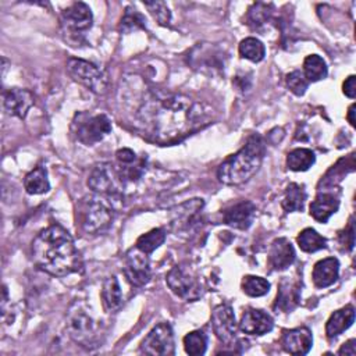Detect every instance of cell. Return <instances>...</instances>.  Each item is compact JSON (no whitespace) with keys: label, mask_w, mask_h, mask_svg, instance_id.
I'll return each instance as SVG.
<instances>
[{"label":"cell","mask_w":356,"mask_h":356,"mask_svg":"<svg viewBox=\"0 0 356 356\" xmlns=\"http://www.w3.org/2000/svg\"><path fill=\"white\" fill-rule=\"evenodd\" d=\"M135 121L147 140L167 146L207 125L209 115L200 103L188 96L152 90L136 110Z\"/></svg>","instance_id":"obj_1"},{"label":"cell","mask_w":356,"mask_h":356,"mask_svg":"<svg viewBox=\"0 0 356 356\" xmlns=\"http://www.w3.org/2000/svg\"><path fill=\"white\" fill-rule=\"evenodd\" d=\"M35 264L54 277H65L82 270V257L70 232L51 224L42 229L32 242Z\"/></svg>","instance_id":"obj_2"},{"label":"cell","mask_w":356,"mask_h":356,"mask_svg":"<svg viewBox=\"0 0 356 356\" xmlns=\"http://www.w3.org/2000/svg\"><path fill=\"white\" fill-rule=\"evenodd\" d=\"M264 153L266 143L263 138L259 134H253L236 153L228 156L218 165V181L231 186L248 182L259 171Z\"/></svg>","instance_id":"obj_3"},{"label":"cell","mask_w":356,"mask_h":356,"mask_svg":"<svg viewBox=\"0 0 356 356\" xmlns=\"http://www.w3.org/2000/svg\"><path fill=\"white\" fill-rule=\"evenodd\" d=\"M113 218L111 200L100 195L82 199L76 210V220L85 234L96 235L103 232L111 225Z\"/></svg>","instance_id":"obj_4"},{"label":"cell","mask_w":356,"mask_h":356,"mask_svg":"<svg viewBox=\"0 0 356 356\" xmlns=\"http://www.w3.org/2000/svg\"><path fill=\"white\" fill-rule=\"evenodd\" d=\"M128 184L122 167L111 163H100L95 165L88 178V186L100 196L107 199H121L125 185Z\"/></svg>","instance_id":"obj_5"},{"label":"cell","mask_w":356,"mask_h":356,"mask_svg":"<svg viewBox=\"0 0 356 356\" xmlns=\"http://www.w3.org/2000/svg\"><path fill=\"white\" fill-rule=\"evenodd\" d=\"M165 282L172 293L186 302H195L203 295V285L197 273L188 264L174 266L165 275Z\"/></svg>","instance_id":"obj_6"},{"label":"cell","mask_w":356,"mask_h":356,"mask_svg":"<svg viewBox=\"0 0 356 356\" xmlns=\"http://www.w3.org/2000/svg\"><path fill=\"white\" fill-rule=\"evenodd\" d=\"M74 134L85 146H93L111 132V121L106 114H79L74 121Z\"/></svg>","instance_id":"obj_7"},{"label":"cell","mask_w":356,"mask_h":356,"mask_svg":"<svg viewBox=\"0 0 356 356\" xmlns=\"http://www.w3.org/2000/svg\"><path fill=\"white\" fill-rule=\"evenodd\" d=\"M68 75L93 93L102 95L107 89V78L95 64L82 58H70L67 61Z\"/></svg>","instance_id":"obj_8"},{"label":"cell","mask_w":356,"mask_h":356,"mask_svg":"<svg viewBox=\"0 0 356 356\" xmlns=\"http://www.w3.org/2000/svg\"><path fill=\"white\" fill-rule=\"evenodd\" d=\"M189 65L203 74H217L225 67L224 51L211 43H197L188 54Z\"/></svg>","instance_id":"obj_9"},{"label":"cell","mask_w":356,"mask_h":356,"mask_svg":"<svg viewBox=\"0 0 356 356\" xmlns=\"http://www.w3.org/2000/svg\"><path fill=\"white\" fill-rule=\"evenodd\" d=\"M140 352L152 356H171L175 353L174 331L168 323L153 327L140 343Z\"/></svg>","instance_id":"obj_10"},{"label":"cell","mask_w":356,"mask_h":356,"mask_svg":"<svg viewBox=\"0 0 356 356\" xmlns=\"http://www.w3.org/2000/svg\"><path fill=\"white\" fill-rule=\"evenodd\" d=\"M93 15L90 7L83 1H75L67 7L61 14L63 31L68 33L70 38L78 39L88 29L92 28Z\"/></svg>","instance_id":"obj_11"},{"label":"cell","mask_w":356,"mask_h":356,"mask_svg":"<svg viewBox=\"0 0 356 356\" xmlns=\"http://www.w3.org/2000/svg\"><path fill=\"white\" fill-rule=\"evenodd\" d=\"M124 274L134 286H143L152 278L149 256L136 246L131 248L124 257Z\"/></svg>","instance_id":"obj_12"},{"label":"cell","mask_w":356,"mask_h":356,"mask_svg":"<svg viewBox=\"0 0 356 356\" xmlns=\"http://www.w3.org/2000/svg\"><path fill=\"white\" fill-rule=\"evenodd\" d=\"M211 327L218 338V341L224 345H232L236 341V321L234 310L227 305H218L213 309L211 313Z\"/></svg>","instance_id":"obj_13"},{"label":"cell","mask_w":356,"mask_h":356,"mask_svg":"<svg viewBox=\"0 0 356 356\" xmlns=\"http://www.w3.org/2000/svg\"><path fill=\"white\" fill-rule=\"evenodd\" d=\"M256 216V206L250 200H241L221 210V221L236 229H248Z\"/></svg>","instance_id":"obj_14"},{"label":"cell","mask_w":356,"mask_h":356,"mask_svg":"<svg viewBox=\"0 0 356 356\" xmlns=\"http://www.w3.org/2000/svg\"><path fill=\"white\" fill-rule=\"evenodd\" d=\"M67 328L74 341L88 343L93 337L95 324L92 317L79 305H76L75 309H71L68 313Z\"/></svg>","instance_id":"obj_15"},{"label":"cell","mask_w":356,"mask_h":356,"mask_svg":"<svg viewBox=\"0 0 356 356\" xmlns=\"http://www.w3.org/2000/svg\"><path fill=\"white\" fill-rule=\"evenodd\" d=\"M313 335L307 327H296L284 330L281 337V346L291 355H306L312 349Z\"/></svg>","instance_id":"obj_16"},{"label":"cell","mask_w":356,"mask_h":356,"mask_svg":"<svg viewBox=\"0 0 356 356\" xmlns=\"http://www.w3.org/2000/svg\"><path fill=\"white\" fill-rule=\"evenodd\" d=\"M239 330L249 335H264L274 327L273 317L261 309H248L239 320Z\"/></svg>","instance_id":"obj_17"},{"label":"cell","mask_w":356,"mask_h":356,"mask_svg":"<svg viewBox=\"0 0 356 356\" xmlns=\"http://www.w3.org/2000/svg\"><path fill=\"white\" fill-rule=\"evenodd\" d=\"M300 286L302 285L299 280H292L289 277H285L280 282L277 299L273 306L274 310L282 312V313L292 312L300 300Z\"/></svg>","instance_id":"obj_18"},{"label":"cell","mask_w":356,"mask_h":356,"mask_svg":"<svg viewBox=\"0 0 356 356\" xmlns=\"http://www.w3.org/2000/svg\"><path fill=\"white\" fill-rule=\"evenodd\" d=\"M4 108L10 115L25 118L29 108L33 106V95L21 88H11L4 92Z\"/></svg>","instance_id":"obj_19"},{"label":"cell","mask_w":356,"mask_h":356,"mask_svg":"<svg viewBox=\"0 0 356 356\" xmlns=\"http://www.w3.org/2000/svg\"><path fill=\"white\" fill-rule=\"evenodd\" d=\"M295 249L286 238H275L268 249V264L275 271L286 270L295 261Z\"/></svg>","instance_id":"obj_20"},{"label":"cell","mask_w":356,"mask_h":356,"mask_svg":"<svg viewBox=\"0 0 356 356\" xmlns=\"http://www.w3.org/2000/svg\"><path fill=\"white\" fill-rule=\"evenodd\" d=\"M339 209V199L332 192H320L310 203V216L318 222H327Z\"/></svg>","instance_id":"obj_21"},{"label":"cell","mask_w":356,"mask_h":356,"mask_svg":"<svg viewBox=\"0 0 356 356\" xmlns=\"http://www.w3.org/2000/svg\"><path fill=\"white\" fill-rule=\"evenodd\" d=\"M339 275V261L337 257H325L318 260L314 267H313V273H312V278H313V284L323 289L327 286H331Z\"/></svg>","instance_id":"obj_22"},{"label":"cell","mask_w":356,"mask_h":356,"mask_svg":"<svg viewBox=\"0 0 356 356\" xmlns=\"http://www.w3.org/2000/svg\"><path fill=\"white\" fill-rule=\"evenodd\" d=\"M355 321V307L352 305H346L342 309L335 310L325 324L327 338L332 339L341 335L345 330H348Z\"/></svg>","instance_id":"obj_23"},{"label":"cell","mask_w":356,"mask_h":356,"mask_svg":"<svg viewBox=\"0 0 356 356\" xmlns=\"http://www.w3.org/2000/svg\"><path fill=\"white\" fill-rule=\"evenodd\" d=\"M100 295H102V302L106 312L114 313L120 310V307L122 306V292L115 275L107 277L104 280Z\"/></svg>","instance_id":"obj_24"},{"label":"cell","mask_w":356,"mask_h":356,"mask_svg":"<svg viewBox=\"0 0 356 356\" xmlns=\"http://www.w3.org/2000/svg\"><path fill=\"white\" fill-rule=\"evenodd\" d=\"M24 188L29 195H42L50 189L47 171L43 165L35 167L24 178Z\"/></svg>","instance_id":"obj_25"},{"label":"cell","mask_w":356,"mask_h":356,"mask_svg":"<svg viewBox=\"0 0 356 356\" xmlns=\"http://www.w3.org/2000/svg\"><path fill=\"white\" fill-rule=\"evenodd\" d=\"M202 207H203L202 199H192L178 206L174 213L175 217L172 218V225H177L178 229H186L192 224L195 216L202 210Z\"/></svg>","instance_id":"obj_26"},{"label":"cell","mask_w":356,"mask_h":356,"mask_svg":"<svg viewBox=\"0 0 356 356\" xmlns=\"http://www.w3.org/2000/svg\"><path fill=\"white\" fill-rule=\"evenodd\" d=\"M306 202V191L303 185L299 184H289L285 189L281 206L286 213L292 211H302Z\"/></svg>","instance_id":"obj_27"},{"label":"cell","mask_w":356,"mask_h":356,"mask_svg":"<svg viewBox=\"0 0 356 356\" xmlns=\"http://www.w3.org/2000/svg\"><path fill=\"white\" fill-rule=\"evenodd\" d=\"M316 161V156L310 149L298 147L286 154V167L291 171H307Z\"/></svg>","instance_id":"obj_28"},{"label":"cell","mask_w":356,"mask_h":356,"mask_svg":"<svg viewBox=\"0 0 356 356\" xmlns=\"http://www.w3.org/2000/svg\"><path fill=\"white\" fill-rule=\"evenodd\" d=\"M296 242H298L300 250H303L306 253H313V252L327 248V239L324 236H321L313 228L302 229L296 238Z\"/></svg>","instance_id":"obj_29"},{"label":"cell","mask_w":356,"mask_h":356,"mask_svg":"<svg viewBox=\"0 0 356 356\" xmlns=\"http://www.w3.org/2000/svg\"><path fill=\"white\" fill-rule=\"evenodd\" d=\"M309 82H317L327 76V64L318 54H310L303 61L302 71Z\"/></svg>","instance_id":"obj_30"},{"label":"cell","mask_w":356,"mask_h":356,"mask_svg":"<svg viewBox=\"0 0 356 356\" xmlns=\"http://www.w3.org/2000/svg\"><path fill=\"white\" fill-rule=\"evenodd\" d=\"M238 50H239V54L242 58H246L252 63H259L266 56V47H264L263 42L253 36H249V38H245L243 40H241Z\"/></svg>","instance_id":"obj_31"},{"label":"cell","mask_w":356,"mask_h":356,"mask_svg":"<svg viewBox=\"0 0 356 356\" xmlns=\"http://www.w3.org/2000/svg\"><path fill=\"white\" fill-rule=\"evenodd\" d=\"M273 4L266 3H254L249 7L246 14V24L250 25L253 29H259L264 26L270 19L273 14Z\"/></svg>","instance_id":"obj_32"},{"label":"cell","mask_w":356,"mask_h":356,"mask_svg":"<svg viewBox=\"0 0 356 356\" xmlns=\"http://www.w3.org/2000/svg\"><path fill=\"white\" fill-rule=\"evenodd\" d=\"M165 241V231L163 228H154L150 229L149 232L140 235L136 239L135 246L142 250L146 254H150L152 252H154L157 248H160Z\"/></svg>","instance_id":"obj_33"},{"label":"cell","mask_w":356,"mask_h":356,"mask_svg":"<svg viewBox=\"0 0 356 356\" xmlns=\"http://www.w3.org/2000/svg\"><path fill=\"white\" fill-rule=\"evenodd\" d=\"M146 28V19L145 17L132 7H127L124 11V15L121 17L118 29L121 33H129L136 29H145Z\"/></svg>","instance_id":"obj_34"},{"label":"cell","mask_w":356,"mask_h":356,"mask_svg":"<svg viewBox=\"0 0 356 356\" xmlns=\"http://www.w3.org/2000/svg\"><path fill=\"white\" fill-rule=\"evenodd\" d=\"M241 288L242 291L252 298H259V296H264L266 293H268L270 291V282L263 278V277H257V275H245L242 278L241 282Z\"/></svg>","instance_id":"obj_35"},{"label":"cell","mask_w":356,"mask_h":356,"mask_svg":"<svg viewBox=\"0 0 356 356\" xmlns=\"http://www.w3.org/2000/svg\"><path fill=\"white\" fill-rule=\"evenodd\" d=\"M207 337L203 331L195 330L184 337V349L191 356H200L206 352Z\"/></svg>","instance_id":"obj_36"},{"label":"cell","mask_w":356,"mask_h":356,"mask_svg":"<svg viewBox=\"0 0 356 356\" xmlns=\"http://www.w3.org/2000/svg\"><path fill=\"white\" fill-rule=\"evenodd\" d=\"M285 82H286L288 89H289L293 95H296V96H303L305 92H306V89H307V86H309V83H310V82L306 79L305 74H303L302 71H299V70H295V71L289 72V74L286 75V78H285Z\"/></svg>","instance_id":"obj_37"},{"label":"cell","mask_w":356,"mask_h":356,"mask_svg":"<svg viewBox=\"0 0 356 356\" xmlns=\"http://www.w3.org/2000/svg\"><path fill=\"white\" fill-rule=\"evenodd\" d=\"M143 4L160 25L167 26L170 24L171 11L164 1H145Z\"/></svg>","instance_id":"obj_38"},{"label":"cell","mask_w":356,"mask_h":356,"mask_svg":"<svg viewBox=\"0 0 356 356\" xmlns=\"http://www.w3.org/2000/svg\"><path fill=\"white\" fill-rule=\"evenodd\" d=\"M339 242H341V245L346 246L348 250H352V249H353V245H355V228H353V221H352V218L349 220V224H348V227L343 229V232L339 234Z\"/></svg>","instance_id":"obj_39"},{"label":"cell","mask_w":356,"mask_h":356,"mask_svg":"<svg viewBox=\"0 0 356 356\" xmlns=\"http://www.w3.org/2000/svg\"><path fill=\"white\" fill-rule=\"evenodd\" d=\"M115 159L120 164H131V163L136 161V154L134 150H131L128 147H122V149L117 150Z\"/></svg>","instance_id":"obj_40"},{"label":"cell","mask_w":356,"mask_h":356,"mask_svg":"<svg viewBox=\"0 0 356 356\" xmlns=\"http://www.w3.org/2000/svg\"><path fill=\"white\" fill-rule=\"evenodd\" d=\"M342 92L346 97L349 99H355L356 96V76L355 75H349L343 83H342Z\"/></svg>","instance_id":"obj_41"},{"label":"cell","mask_w":356,"mask_h":356,"mask_svg":"<svg viewBox=\"0 0 356 356\" xmlns=\"http://www.w3.org/2000/svg\"><path fill=\"white\" fill-rule=\"evenodd\" d=\"M355 343H356V339H349V341H346V342L339 348L338 355H350V356H355V355H356Z\"/></svg>","instance_id":"obj_42"},{"label":"cell","mask_w":356,"mask_h":356,"mask_svg":"<svg viewBox=\"0 0 356 356\" xmlns=\"http://www.w3.org/2000/svg\"><path fill=\"white\" fill-rule=\"evenodd\" d=\"M355 107H356V104L352 103V104L349 106L348 114H346V118H348V121H349V124H350L352 127L356 125V120H355Z\"/></svg>","instance_id":"obj_43"}]
</instances>
